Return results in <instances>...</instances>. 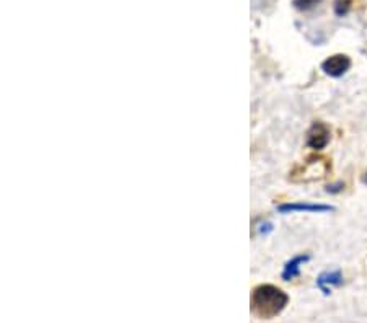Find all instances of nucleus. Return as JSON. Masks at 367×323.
I'll return each instance as SVG.
<instances>
[{"instance_id": "obj_7", "label": "nucleus", "mask_w": 367, "mask_h": 323, "mask_svg": "<svg viewBox=\"0 0 367 323\" xmlns=\"http://www.w3.org/2000/svg\"><path fill=\"white\" fill-rule=\"evenodd\" d=\"M320 2H322V0H292V5L295 7L297 10L307 12L310 9H314V7H317Z\"/></svg>"}, {"instance_id": "obj_3", "label": "nucleus", "mask_w": 367, "mask_h": 323, "mask_svg": "<svg viewBox=\"0 0 367 323\" xmlns=\"http://www.w3.org/2000/svg\"><path fill=\"white\" fill-rule=\"evenodd\" d=\"M351 69V59L346 54H333L322 62V71L330 77H343Z\"/></svg>"}, {"instance_id": "obj_1", "label": "nucleus", "mask_w": 367, "mask_h": 323, "mask_svg": "<svg viewBox=\"0 0 367 323\" xmlns=\"http://www.w3.org/2000/svg\"><path fill=\"white\" fill-rule=\"evenodd\" d=\"M289 304V295L273 284H261L252 292V312L258 318H274Z\"/></svg>"}, {"instance_id": "obj_5", "label": "nucleus", "mask_w": 367, "mask_h": 323, "mask_svg": "<svg viewBox=\"0 0 367 323\" xmlns=\"http://www.w3.org/2000/svg\"><path fill=\"white\" fill-rule=\"evenodd\" d=\"M341 284H343V274L339 270L325 271L317 279V286L320 287L325 295H328L331 292V287H338Z\"/></svg>"}, {"instance_id": "obj_2", "label": "nucleus", "mask_w": 367, "mask_h": 323, "mask_svg": "<svg viewBox=\"0 0 367 323\" xmlns=\"http://www.w3.org/2000/svg\"><path fill=\"white\" fill-rule=\"evenodd\" d=\"M331 139V131L330 127L322 121H317L310 126L307 131V146L314 150H322L328 146Z\"/></svg>"}, {"instance_id": "obj_4", "label": "nucleus", "mask_w": 367, "mask_h": 323, "mask_svg": "<svg viewBox=\"0 0 367 323\" xmlns=\"http://www.w3.org/2000/svg\"><path fill=\"white\" fill-rule=\"evenodd\" d=\"M279 212H310V214H322V212H333L335 208L330 204H315V203H286L279 206Z\"/></svg>"}, {"instance_id": "obj_6", "label": "nucleus", "mask_w": 367, "mask_h": 323, "mask_svg": "<svg viewBox=\"0 0 367 323\" xmlns=\"http://www.w3.org/2000/svg\"><path fill=\"white\" fill-rule=\"evenodd\" d=\"M310 260V255H297L294 258H290L286 265H284V270H282V279L284 281H290L297 278L300 274V266L303 263H307Z\"/></svg>"}, {"instance_id": "obj_8", "label": "nucleus", "mask_w": 367, "mask_h": 323, "mask_svg": "<svg viewBox=\"0 0 367 323\" xmlns=\"http://www.w3.org/2000/svg\"><path fill=\"white\" fill-rule=\"evenodd\" d=\"M351 5H352V0H335V12H336V15H339V17L346 15V13L349 12Z\"/></svg>"}]
</instances>
